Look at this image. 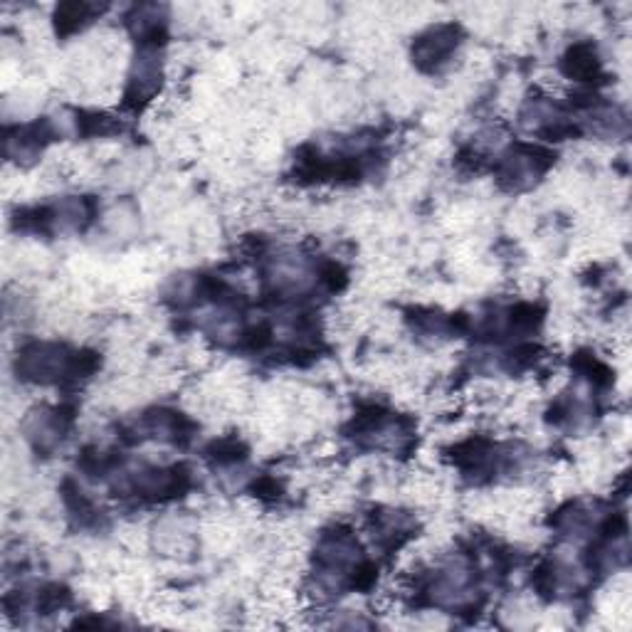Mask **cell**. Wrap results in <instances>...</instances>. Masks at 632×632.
I'll list each match as a JSON object with an SVG mask.
<instances>
[{
	"mask_svg": "<svg viewBox=\"0 0 632 632\" xmlns=\"http://www.w3.org/2000/svg\"><path fill=\"white\" fill-rule=\"evenodd\" d=\"M551 163V151L536 149V146H516L499 163V181L507 191H524L549 171Z\"/></svg>",
	"mask_w": 632,
	"mask_h": 632,
	"instance_id": "obj_1",
	"label": "cell"
},
{
	"mask_svg": "<svg viewBox=\"0 0 632 632\" xmlns=\"http://www.w3.org/2000/svg\"><path fill=\"white\" fill-rule=\"evenodd\" d=\"M102 10H97L94 5L87 3H67L57 8L55 15V25H57V33L60 35H75L77 30H82L84 25L92 23V18Z\"/></svg>",
	"mask_w": 632,
	"mask_h": 632,
	"instance_id": "obj_4",
	"label": "cell"
},
{
	"mask_svg": "<svg viewBox=\"0 0 632 632\" xmlns=\"http://www.w3.org/2000/svg\"><path fill=\"white\" fill-rule=\"evenodd\" d=\"M267 334H270V331H267V329H260V336H267ZM255 344H257V349H262V346H265L267 341H265V339H255Z\"/></svg>",
	"mask_w": 632,
	"mask_h": 632,
	"instance_id": "obj_5",
	"label": "cell"
},
{
	"mask_svg": "<svg viewBox=\"0 0 632 632\" xmlns=\"http://www.w3.org/2000/svg\"><path fill=\"white\" fill-rule=\"evenodd\" d=\"M561 70L568 79L576 82H593L600 75V57L591 42H576L566 50L561 60Z\"/></svg>",
	"mask_w": 632,
	"mask_h": 632,
	"instance_id": "obj_3",
	"label": "cell"
},
{
	"mask_svg": "<svg viewBox=\"0 0 632 632\" xmlns=\"http://www.w3.org/2000/svg\"><path fill=\"white\" fill-rule=\"evenodd\" d=\"M462 42V30L455 23H440L425 30L413 42V62L423 72H437L457 55Z\"/></svg>",
	"mask_w": 632,
	"mask_h": 632,
	"instance_id": "obj_2",
	"label": "cell"
}]
</instances>
